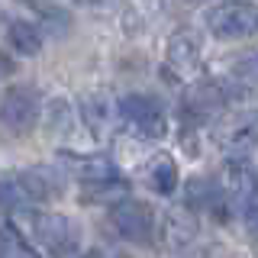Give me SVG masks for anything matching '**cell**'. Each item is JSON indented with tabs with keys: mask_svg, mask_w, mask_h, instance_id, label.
<instances>
[{
	"mask_svg": "<svg viewBox=\"0 0 258 258\" xmlns=\"http://www.w3.org/2000/svg\"><path fill=\"white\" fill-rule=\"evenodd\" d=\"M177 181H181V174H177V165H174L171 155H155L149 161V184L155 194H161V197L174 194Z\"/></svg>",
	"mask_w": 258,
	"mask_h": 258,
	"instance_id": "5bb4252c",
	"label": "cell"
},
{
	"mask_svg": "<svg viewBox=\"0 0 258 258\" xmlns=\"http://www.w3.org/2000/svg\"><path fill=\"white\" fill-rule=\"evenodd\" d=\"M29 226H32V236L42 248H48L55 258H64L71 248L78 245V229L68 216L61 213H32L29 216Z\"/></svg>",
	"mask_w": 258,
	"mask_h": 258,
	"instance_id": "52a82bcc",
	"label": "cell"
},
{
	"mask_svg": "<svg viewBox=\"0 0 258 258\" xmlns=\"http://www.w3.org/2000/svg\"><path fill=\"white\" fill-rule=\"evenodd\" d=\"M81 200H87V204H110V207H116L119 200H126V181H123V177H113V181H100V184H84Z\"/></svg>",
	"mask_w": 258,
	"mask_h": 258,
	"instance_id": "e0dca14e",
	"label": "cell"
},
{
	"mask_svg": "<svg viewBox=\"0 0 258 258\" xmlns=\"http://www.w3.org/2000/svg\"><path fill=\"white\" fill-rule=\"evenodd\" d=\"M229 103V91H226L223 81H194V84L184 91L181 97V116L190 119V123H200V119H210L213 113L226 110Z\"/></svg>",
	"mask_w": 258,
	"mask_h": 258,
	"instance_id": "8992f818",
	"label": "cell"
},
{
	"mask_svg": "<svg viewBox=\"0 0 258 258\" xmlns=\"http://www.w3.org/2000/svg\"><path fill=\"white\" fill-rule=\"evenodd\" d=\"M213 139L229 158H245L258 145V110L232 113L229 119H223L213 129Z\"/></svg>",
	"mask_w": 258,
	"mask_h": 258,
	"instance_id": "3957f363",
	"label": "cell"
},
{
	"mask_svg": "<svg viewBox=\"0 0 258 258\" xmlns=\"http://www.w3.org/2000/svg\"><path fill=\"white\" fill-rule=\"evenodd\" d=\"M200 61H204V52H200L197 36L190 29H177L165 48V71L174 81H187L190 75L200 71Z\"/></svg>",
	"mask_w": 258,
	"mask_h": 258,
	"instance_id": "ba28073f",
	"label": "cell"
},
{
	"mask_svg": "<svg viewBox=\"0 0 258 258\" xmlns=\"http://www.w3.org/2000/svg\"><path fill=\"white\" fill-rule=\"evenodd\" d=\"M36 119H39V91L29 84L10 87L0 100V123L16 136H26L36 126Z\"/></svg>",
	"mask_w": 258,
	"mask_h": 258,
	"instance_id": "5b68a950",
	"label": "cell"
},
{
	"mask_svg": "<svg viewBox=\"0 0 258 258\" xmlns=\"http://www.w3.org/2000/svg\"><path fill=\"white\" fill-rule=\"evenodd\" d=\"M116 116L136 139H161L168 133V116L165 107L155 100V97L145 94H126L123 100L116 103Z\"/></svg>",
	"mask_w": 258,
	"mask_h": 258,
	"instance_id": "6da1fadb",
	"label": "cell"
},
{
	"mask_svg": "<svg viewBox=\"0 0 258 258\" xmlns=\"http://www.w3.org/2000/svg\"><path fill=\"white\" fill-rule=\"evenodd\" d=\"M245 229H248V236L258 242V207L245 210Z\"/></svg>",
	"mask_w": 258,
	"mask_h": 258,
	"instance_id": "44dd1931",
	"label": "cell"
},
{
	"mask_svg": "<svg viewBox=\"0 0 258 258\" xmlns=\"http://www.w3.org/2000/svg\"><path fill=\"white\" fill-rule=\"evenodd\" d=\"M81 119H84V126L91 129L97 139H103L110 129V119H113V110H110V100L103 94H91L81 100Z\"/></svg>",
	"mask_w": 258,
	"mask_h": 258,
	"instance_id": "4fadbf2b",
	"label": "cell"
},
{
	"mask_svg": "<svg viewBox=\"0 0 258 258\" xmlns=\"http://www.w3.org/2000/svg\"><path fill=\"white\" fill-rule=\"evenodd\" d=\"M236 75H242V78H252V81H258V52H252V55H245L239 64H236Z\"/></svg>",
	"mask_w": 258,
	"mask_h": 258,
	"instance_id": "ffe728a7",
	"label": "cell"
},
{
	"mask_svg": "<svg viewBox=\"0 0 258 258\" xmlns=\"http://www.w3.org/2000/svg\"><path fill=\"white\" fill-rule=\"evenodd\" d=\"M223 190L232 200V207H239L242 213L258 207V171L245 158H232L223 171Z\"/></svg>",
	"mask_w": 258,
	"mask_h": 258,
	"instance_id": "9c48e42d",
	"label": "cell"
},
{
	"mask_svg": "<svg viewBox=\"0 0 258 258\" xmlns=\"http://www.w3.org/2000/svg\"><path fill=\"white\" fill-rule=\"evenodd\" d=\"M187 207L190 210H197V207L216 210V213L223 216V197H220V190H216L210 181H200V177L187 184Z\"/></svg>",
	"mask_w": 258,
	"mask_h": 258,
	"instance_id": "ac0fdd59",
	"label": "cell"
},
{
	"mask_svg": "<svg viewBox=\"0 0 258 258\" xmlns=\"http://www.w3.org/2000/svg\"><path fill=\"white\" fill-rule=\"evenodd\" d=\"M7 39H10L13 52H20V55H36L39 48H42L39 29L32 26V23H23V20H13L10 26H7Z\"/></svg>",
	"mask_w": 258,
	"mask_h": 258,
	"instance_id": "2e32d148",
	"label": "cell"
},
{
	"mask_svg": "<svg viewBox=\"0 0 258 258\" xmlns=\"http://www.w3.org/2000/svg\"><path fill=\"white\" fill-rule=\"evenodd\" d=\"M81 258H100V255H97V252H87V255H81Z\"/></svg>",
	"mask_w": 258,
	"mask_h": 258,
	"instance_id": "cb8c5ba5",
	"label": "cell"
},
{
	"mask_svg": "<svg viewBox=\"0 0 258 258\" xmlns=\"http://www.w3.org/2000/svg\"><path fill=\"white\" fill-rule=\"evenodd\" d=\"M194 236H197V223H194L190 210H168V213L161 216V239L171 248L190 245Z\"/></svg>",
	"mask_w": 258,
	"mask_h": 258,
	"instance_id": "7c38bea8",
	"label": "cell"
},
{
	"mask_svg": "<svg viewBox=\"0 0 258 258\" xmlns=\"http://www.w3.org/2000/svg\"><path fill=\"white\" fill-rule=\"evenodd\" d=\"M16 184L23 187V194H26L29 200H52L61 194V184L64 177L55 165H32L26 168V171H20V177H16Z\"/></svg>",
	"mask_w": 258,
	"mask_h": 258,
	"instance_id": "30bf717a",
	"label": "cell"
},
{
	"mask_svg": "<svg viewBox=\"0 0 258 258\" xmlns=\"http://www.w3.org/2000/svg\"><path fill=\"white\" fill-rule=\"evenodd\" d=\"M207 29L216 39H248L258 32L255 0H223L207 10Z\"/></svg>",
	"mask_w": 258,
	"mask_h": 258,
	"instance_id": "7a4b0ae2",
	"label": "cell"
},
{
	"mask_svg": "<svg viewBox=\"0 0 258 258\" xmlns=\"http://www.w3.org/2000/svg\"><path fill=\"white\" fill-rule=\"evenodd\" d=\"M0 258H42L13 223H0Z\"/></svg>",
	"mask_w": 258,
	"mask_h": 258,
	"instance_id": "9a60e30c",
	"label": "cell"
},
{
	"mask_svg": "<svg viewBox=\"0 0 258 258\" xmlns=\"http://www.w3.org/2000/svg\"><path fill=\"white\" fill-rule=\"evenodd\" d=\"M58 161L84 184H100V181L119 177L113 158H107V155H71V152H58Z\"/></svg>",
	"mask_w": 258,
	"mask_h": 258,
	"instance_id": "8fae6325",
	"label": "cell"
},
{
	"mask_svg": "<svg viewBox=\"0 0 258 258\" xmlns=\"http://www.w3.org/2000/svg\"><path fill=\"white\" fill-rule=\"evenodd\" d=\"M110 223L123 239L139 242V245L152 242V236H155V229H158L152 207L142 204V200H119L116 207H110Z\"/></svg>",
	"mask_w": 258,
	"mask_h": 258,
	"instance_id": "277c9868",
	"label": "cell"
},
{
	"mask_svg": "<svg viewBox=\"0 0 258 258\" xmlns=\"http://www.w3.org/2000/svg\"><path fill=\"white\" fill-rule=\"evenodd\" d=\"M78 4H84V7H94V4H97V0H78Z\"/></svg>",
	"mask_w": 258,
	"mask_h": 258,
	"instance_id": "603a6c76",
	"label": "cell"
},
{
	"mask_svg": "<svg viewBox=\"0 0 258 258\" xmlns=\"http://www.w3.org/2000/svg\"><path fill=\"white\" fill-rule=\"evenodd\" d=\"M45 123H48V133H52V136L75 133V110L68 107V100L55 97V100L48 103V110H45Z\"/></svg>",
	"mask_w": 258,
	"mask_h": 258,
	"instance_id": "d6986e66",
	"label": "cell"
},
{
	"mask_svg": "<svg viewBox=\"0 0 258 258\" xmlns=\"http://www.w3.org/2000/svg\"><path fill=\"white\" fill-rule=\"evenodd\" d=\"M16 71V64L7 58V55H0V78H7V75H13Z\"/></svg>",
	"mask_w": 258,
	"mask_h": 258,
	"instance_id": "7402d4cb",
	"label": "cell"
}]
</instances>
